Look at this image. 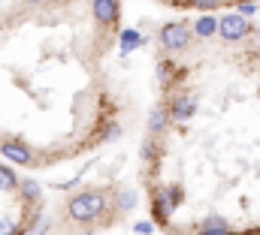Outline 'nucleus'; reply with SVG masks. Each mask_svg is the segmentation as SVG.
<instances>
[{"instance_id":"obj_1","label":"nucleus","mask_w":260,"mask_h":235,"mask_svg":"<svg viewBox=\"0 0 260 235\" xmlns=\"http://www.w3.org/2000/svg\"><path fill=\"white\" fill-rule=\"evenodd\" d=\"M103 208H106L103 193H82L70 202V217L73 220H94Z\"/></svg>"},{"instance_id":"obj_2","label":"nucleus","mask_w":260,"mask_h":235,"mask_svg":"<svg viewBox=\"0 0 260 235\" xmlns=\"http://www.w3.org/2000/svg\"><path fill=\"white\" fill-rule=\"evenodd\" d=\"M248 30H251V24L245 21L242 12H239V15H224V18L218 21V33H221L224 40H242Z\"/></svg>"},{"instance_id":"obj_3","label":"nucleus","mask_w":260,"mask_h":235,"mask_svg":"<svg viewBox=\"0 0 260 235\" xmlns=\"http://www.w3.org/2000/svg\"><path fill=\"white\" fill-rule=\"evenodd\" d=\"M179 199H182V190L173 184V187H164V190H157L154 193V205H157V220H170V214H173V208L179 205Z\"/></svg>"},{"instance_id":"obj_4","label":"nucleus","mask_w":260,"mask_h":235,"mask_svg":"<svg viewBox=\"0 0 260 235\" xmlns=\"http://www.w3.org/2000/svg\"><path fill=\"white\" fill-rule=\"evenodd\" d=\"M160 40H164L167 49H185V43H188V27H185V24H167V27L160 30Z\"/></svg>"},{"instance_id":"obj_5","label":"nucleus","mask_w":260,"mask_h":235,"mask_svg":"<svg viewBox=\"0 0 260 235\" xmlns=\"http://www.w3.org/2000/svg\"><path fill=\"white\" fill-rule=\"evenodd\" d=\"M94 15L100 21H112L118 15V3L115 0H94Z\"/></svg>"},{"instance_id":"obj_6","label":"nucleus","mask_w":260,"mask_h":235,"mask_svg":"<svg viewBox=\"0 0 260 235\" xmlns=\"http://www.w3.org/2000/svg\"><path fill=\"white\" fill-rule=\"evenodd\" d=\"M200 235H230V226L221 217H206L200 226Z\"/></svg>"},{"instance_id":"obj_7","label":"nucleus","mask_w":260,"mask_h":235,"mask_svg":"<svg viewBox=\"0 0 260 235\" xmlns=\"http://www.w3.org/2000/svg\"><path fill=\"white\" fill-rule=\"evenodd\" d=\"M3 157H9V160H15V163H30V151H27L24 145H15V142L3 145Z\"/></svg>"},{"instance_id":"obj_8","label":"nucleus","mask_w":260,"mask_h":235,"mask_svg":"<svg viewBox=\"0 0 260 235\" xmlns=\"http://www.w3.org/2000/svg\"><path fill=\"white\" fill-rule=\"evenodd\" d=\"M194 106H197L194 97H179L176 106H173V115L179 118V121H188V118L194 115Z\"/></svg>"},{"instance_id":"obj_9","label":"nucleus","mask_w":260,"mask_h":235,"mask_svg":"<svg viewBox=\"0 0 260 235\" xmlns=\"http://www.w3.org/2000/svg\"><path fill=\"white\" fill-rule=\"evenodd\" d=\"M142 46V36L136 33V30H124L121 33V52H133V49H139Z\"/></svg>"},{"instance_id":"obj_10","label":"nucleus","mask_w":260,"mask_h":235,"mask_svg":"<svg viewBox=\"0 0 260 235\" xmlns=\"http://www.w3.org/2000/svg\"><path fill=\"white\" fill-rule=\"evenodd\" d=\"M215 30H218V21H215L212 15H203V18L197 21V33H200V36H212Z\"/></svg>"},{"instance_id":"obj_11","label":"nucleus","mask_w":260,"mask_h":235,"mask_svg":"<svg viewBox=\"0 0 260 235\" xmlns=\"http://www.w3.org/2000/svg\"><path fill=\"white\" fill-rule=\"evenodd\" d=\"M0 187H3V190H9V187H15V175H12L9 169H3V166H0Z\"/></svg>"},{"instance_id":"obj_12","label":"nucleus","mask_w":260,"mask_h":235,"mask_svg":"<svg viewBox=\"0 0 260 235\" xmlns=\"http://www.w3.org/2000/svg\"><path fill=\"white\" fill-rule=\"evenodd\" d=\"M24 196H27V199H37V196H40V187H37L34 181H24Z\"/></svg>"},{"instance_id":"obj_13","label":"nucleus","mask_w":260,"mask_h":235,"mask_svg":"<svg viewBox=\"0 0 260 235\" xmlns=\"http://www.w3.org/2000/svg\"><path fill=\"white\" fill-rule=\"evenodd\" d=\"M151 130H154V133L164 130V112H154V115H151Z\"/></svg>"},{"instance_id":"obj_14","label":"nucleus","mask_w":260,"mask_h":235,"mask_svg":"<svg viewBox=\"0 0 260 235\" xmlns=\"http://www.w3.org/2000/svg\"><path fill=\"white\" fill-rule=\"evenodd\" d=\"M239 12H242V15H254V0L242 3V6H239Z\"/></svg>"},{"instance_id":"obj_15","label":"nucleus","mask_w":260,"mask_h":235,"mask_svg":"<svg viewBox=\"0 0 260 235\" xmlns=\"http://www.w3.org/2000/svg\"><path fill=\"white\" fill-rule=\"evenodd\" d=\"M197 6H203V9H212V6H218V0H197Z\"/></svg>"},{"instance_id":"obj_16","label":"nucleus","mask_w":260,"mask_h":235,"mask_svg":"<svg viewBox=\"0 0 260 235\" xmlns=\"http://www.w3.org/2000/svg\"><path fill=\"white\" fill-rule=\"evenodd\" d=\"M136 232L148 235V232H151V223H136Z\"/></svg>"},{"instance_id":"obj_17","label":"nucleus","mask_w":260,"mask_h":235,"mask_svg":"<svg viewBox=\"0 0 260 235\" xmlns=\"http://www.w3.org/2000/svg\"><path fill=\"white\" fill-rule=\"evenodd\" d=\"M0 235H12V223L3 220V223H0Z\"/></svg>"},{"instance_id":"obj_18","label":"nucleus","mask_w":260,"mask_h":235,"mask_svg":"<svg viewBox=\"0 0 260 235\" xmlns=\"http://www.w3.org/2000/svg\"><path fill=\"white\" fill-rule=\"evenodd\" d=\"M30 3H40V0H30Z\"/></svg>"},{"instance_id":"obj_19","label":"nucleus","mask_w":260,"mask_h":235,"mask_svg":"<svg viewBox=\"0 0 260 235\" xmlns=\"http://www.w3.org/2000/svg\"><path fill=\"white\" fill-rule=\"evenodd\" d=\"M239 3H248V0H239Z\"/></svg>"}]
</instances>
